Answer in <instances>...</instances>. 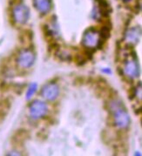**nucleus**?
I'll return each mask as SVG.
<instances>
[{
	"mask_svg": "<svg viewBox=\"0 0 142 156\" xmlns=\"http://www.w3.org/2000/svg\"><path fill=\"white\" fill-rule=\"evenodd\" d=\"M109 106L113 114L115 126L120 129L127 128L130 125V116L124 106V103L119 100H113L110 102Z\"/></svg>",
	"mask_w": 142,
	"mask_h": 156,
	"instance_id": "f257e3e1",
	"label": "nucleus"
},
{
	"mask_svg": "<svg viewBox=\"0 0 142 156\" xmlns=\"http://www.w3.org/2000/svg\"><path fill=\"white\" fill-rule=\"evenodd\" d=\"M99 38V32L96 31L93 27L89 28L84 33V36L82 38V44L88 49H93L98 46Z\"/></svg>",
	"mask_w": 142,
	"mask_h": 156,
	"instance_id": "f03ea898",
	"label": "nucleus"
},
{
	"mask_svg": "<svg viewBox=\"0 0 142 156\" xmlns=\"http://www.w3.org/2000/svg\"><path fill=\"white\" fill-rule=\"evenodd\" d=\"M12 16L14 20L20 25L25 24L30 17V10L25 5L18 4L12 10Z\"/></svg>",
	"mask_w": 142,
	"mask_h": 156,
	"instance_id": "7ed1b4c3",
	"label": "nucleus"
},
{
	"mask_svg": "<svg viewBox=\"0 0 142 156\" xmlns=\"http://www.w3.org/2000/svg\"><path fill=\"white\" fill-rule=\"evenodd\" d=\"M30 115L32 119H39L44 117L48 111L46 104L41 100H34L29 107Z\"/></svg>",
	"mask_w": 142,
	"mask_h": 156,
	"instance_id": "20e7f679",
	"label": "nucleus"
},
{
	"mask_svg": "<svg viewBox=\"0 0 142 156\" xmlns=\"http://www.w3.org/2000/svg\"><path fill=\"white\" fill-rule=\"evenodd\" d=\"M35 61V55L33 51L28 49L23 50L19 53L17 62L20 67L22 68H29L33 65Z\"/></svg>",
	"mask_w": 142,
	"mask_h": 156,
	"instance_id": "39448f33",
	"label": "nucleus"
},
{
	"mask_svg": "<svg viewBox=\"0 0 142 156\" xmlns=\"http://www.w3.org/2000/svg\"><path fill=\"white\" fill-rule=\"evenodd\" d=\"M59 94V87L54 83H49L45 85L42 89V96L47 100H54Z\"/></svg>",
	"mask_w": 142,
	"mask_h": 156,
	"instance_id": "423d86ee",
	"label": "nucleus"
},
{
	"mask_svg": "<svg viewBox=\"0 0 142 156\" xmlns=\"http://www.w3.org/2000/svg\"><path fill=\"white\" fill-rule=\"evenodd\" d=\"M125 73L127 75L128 78L131 79H134L137 78L140 74V69L138 66V62L136 60V58H133L132 59L127 60L126 65H125Z\"/></svg>",
	"mask_w": 142,
	"mask_h": 156,
	"instance_id": "0eeeda50",
	"label": "nucleus"
},
{
	"mask_svg": "<svg viewBox=\"0 0 142 156\" xmlns=\"http://www.w3.org/2000/svg\"><path fill=\"white\" fill-rule=\"evenodd\" d=\"M141 31L140 27H133L126 32V38L130 43H137Z\"/></svg>",
	"mask_w": 142,
	"mask_h": 156,
	"instance_id": "6e6552de",
	"label": "nucleus"
},
{
	"mask_svg": "<svg viewBox=\"0 0 142 156\" xmlns=\"http://www.w3.org/2000/svg\"><path fill=\"white\" fill-rule=\"evenodd\" d=\"M33 4L35 8L42 14L49 12L51 7L50 0H33Z\"/></svg>",
	"mask_w": 142,
	"mask_h": 156,
	"instance_id": "1a4fd4ad",
	"label": "nucleus"
},
{
	"mask_svg": "<svg viewBox=\"0 0 142 156\" xmlns=\"http://www.w3.org/2000/svg\"><path fill=\"white\" fill-rule=\"evenodd\" d=\"M100 14L104 17H108L110 14V5L106 0H99Z\"/></svg>",
	"mask_w": 142,
	"mask_h": 156,
	"instance_id": "9d476101",
	"label": "nucleus"
},
{
	"mask_svg": "<svg viewBox=\"0 0 142 156\" xmlns=\"http://www.w3.org/2000/svg\"><path fill=\"white\" fill-rule=\"evenodd\" d=\"M37 89V85L36 83H32L30 85V87L27 90V93H26V99L27 100H30L31 97L34 95V94L36 93Z\"/></svg>",
	"mask_w": 142,
	"mask_h": 156,
	"instance_id": "9b49d317",
	"label": "nucleus"
},
{
	"mask_svg": "<svg viewBox=\"0 0 142 156\" xmlns=\"http://www.w3.org/2000/svg\"><path fill=\"white\" fill-rule=\"evenodd\" d=\"M110 27L108 26H103L101 31L99 32V36L101 38H103L104 40H106L107 38L110 37Z\"/></svg>",
	"mask_w": 142,
	"mask_h": 156,
	"instance_id": "f8f14e48",
	"label": "nucleus"
},
{
	"mask_svg": "<svg viewBox=\"0 0 142 156\" xmlns=\"http://www.w3.org/2000/svg\"><path fill=\"white\" fill-rule=\"evenodd\" d=\"M59 58L64 61H70L72 59V57L70 54L66 53V51H60L59 52Z\"/></svg>",
	"mask_w": 142,
	"mask_h": 156,
	"instance_id": "ddd939ff",
	"label": "nucleus"
},
{
	"mask_svg": "<svg viewBox=\"0 0 142 156\" xmlns=\"http://www.w3.org/2000/svg\"><path fill=\"white\" fill-rule=\"evenodd\" d=\"M102 71H103L104 73H111V70H110V69H108V68L103 69Z\"/></svg>",
	"mask_w": 142,
	"mask_h": 156,
	"instance_id": "4468645a",
	"label": "nucleus"
},
{
	"mask_svg": "<svg viewBox=\"0 0 142 156\" xmlns=\"http://www.w3.org/2000/svg\"><path fill=\"white\" fill-rule=\"evenodd\" d=\"M124 1H130V0H124Z\"/></svg>",
	"mask_w": 142,
	"mask_h": 156,
	"instance_id": "2eb2a0df",
	"label": "nucleus"
}]
</instances>
